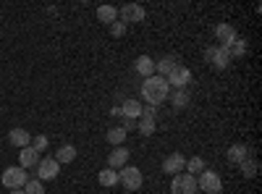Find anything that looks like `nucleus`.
I'll list each match as a JSON object with an SVG mask.
<instances>
[{
  "instance_id": "obj_1",
  "label": "nucleus",
  "mask_w": 262,
  "mask_h": 194,
  "mask_svg": "<svg viewBox=\"0 0 262 194\" xmlns=\"http://www.w3.org/2000/svg\"><path fill=\"white\" fill-rule=\"evenodd\" d=\"M168 95H170V87H168V81H165L163 76H149V79H144V84H142V100H144L147 105L158 107V105H163V102L168 100Z\"/></svg>"
},
{
  "instance_id": "obj_2",
  "label": "nucleus",
  "mask_w": 262,
  "mask_h": 194,
  "mask_svg": "<svg viewBox=\"0 0 262 194\" xmlns=\"http://www.w3.org/2000/svg\"><path fill=\"white\" fill-rule=\"evenodd\" d=\"M118 184H123L126 191H137V189H142L144 176H142V170H139V168H134V165H123V168L118 170Z\"/></svg>"
},
{
  "instance_id": "obj_3",
  "label": "nucleus",
  "mask_w": 262,
  "mask_h": 194,
  "mask_svg": "<svg viewBox=\"0 0 262 194\" xmlns=\"http://www.w3.org/2000/svg\"><path fill=\"white\" fill-rule=\"evenodd\" d=\"M205 60L210 63V66H212L215 71H226V69L231 66V55H228V50H226V48H221V45L207 48V50H205Z\"/></svg>"
},
{
  "instance_id": "obj_4",
  "label": "nucleus",
  "mask_w": 262,
  "mask_h": 194,
  "mask_svg": "<svg viewBox=\"0 0 262 194\" xmlns=\"http://www.w3.org/2000/svg\"><path fill=\"white\" fill-rule=\"evenodd\" d=\"M3 186L6 189H24V184L29 181V174L21 165H11V168H6L3 170Z\"/></svg>"
},
{
  "instance_id": "obj_5",
  "label": "nucleus",
  "mask_w": 262,
  "mask_h": 194,
  "mask_svg": "<svg viewBox=\"0 0 262 194\" xmlns=\"http://www.w3.org/2000/svg\"><path fill=\"white\" fill-rule=\"evenodd\" d=\"M196 189H202L205 194H221L223 181H221V176H217L215 170H202L200 179H196Z\"/></svg>"
},
{
  "instance_id": "obj_6",
  "label": "nucleus",
  "mask_w": 262,
  "mask_h": 194,
  "mask_svg": "<svg viewBox=\"0 0 262 194\" xmlns=\"http://www.w3.org/2000/svg\"><path fill=\"white\" fill-rule=\"evenodd\" d=\"M165 81H168L170 90H186V84L191 81V71L184 66V63H179V66L165 76Z\"/></svg>"
},
{
  "instance_id": "obj_7",
  "label": "nucleus",
  "mask_w": 262,
  "mask_h": 194,
  "mask_svg": "<svg viewBox=\"0 0 262 194\" xmlns=\"http://www.w3.org/2000/svg\"><path fill=\"white\" fill-rule=\"evenodd\" d=\"M170 191L173 194H196L200 189H196V179L194 176L179 174V176H173V181H170Z\"/></svg>"
},
{
  "instance_id": "obj_8",
  "label": "nucleus",
  "mask_w": 262,
  "mask_h": 194,
  "mask_svg": "<svg viewBox=\"0 0 262 194\" xmlns=\"http://www.w3.org/2000/svg\"><path fill=\"white\" fill-rule=\"evenodd\" d=\"M58 174H60V165H58L55 158H42V160L37 163V179H39V181L58 179Z\"/></svg>"
},
{
  "instance_id": "obj_9",
  "label": "nucleus",
  "mask_w": 262,
  "mask_h": 194,
  "mask_svg": "<svg viewBox=\"0 0 262 194\" xmlns=\"http://www.w3.org/2000/svg\"><path fill=\"white\" fill-rule=\"evenodd\" d=\"M118 21H123V24L128 27V24H142L144 21V8L142 6H137V3H126L121 11H118Z\"/></svg>"
},
{
  "instance_id": "obj_10",
  "label": "nucleus",
  "mask_w": 262,
  "mask_h": 194,
  "mask_svg": "<svg viewBox=\"0 0 262 194\" xmlns=\"http://www.w3.org/2000/svg\"><path fill=\"white\" fill-rule=\"evenodd\" d=\"M184 165H186L184 155H181V153H173V155H168V158L163 160V174L179 176V174H184Z\"/></svg>"
},
{
  "instance_id": "obj_11",
  "label": "nucleus",
  "mask_w": 262,
  "mask_h": 194,
  "mask_svg": "<svg viewBox=\"0 0 262 194\" xmlns=\"http://www.w3.org/2000/svg\"><path fill=\"white\" fill-rule=\"evenodd\" d=\"M128 158H131V153H128L126 147H113V153L107 155V168L121 170L123 165H128Z\"/></svg>"
},
{
  "instance_id": "obj_12",
  "label": "nucleus",
  "mask_w": 262,
  "mask_h": 194,
  "mask_svg": "<svg viewBox=\"0 0 262 194\" xmlns=\"http://www.w3.org/2000/svg\"><path fill=\"white\" fill-rule=\"evenodd\" d=\"M215 37H217V42H221V48H228L238 34H236V29L231 24H217L215 27Z\"/></svg>"
},
{
  "instance_id": "obj_13",
  "label": "nucleus",
  "mask_w": 262,
  "mask_h": 194,
  "mask_svg": "<svg viewBox=\"0 0 262 194\" xmlns=\"http://www.w3.org/2000/svg\"><path fill=\"white\" fill-rule=\"evenodd\" d=\"M249 155H252V149H249V144H242V142H238V144L228 147V155H226V158H228L231 163H236V165H238V163H244V160H247Z\"/></svg>"
},
{
  "instance_id": "obj_14",
  "label": "nucleus",
  "mask_w": 262,
  "mask_h": 194,
  "mask_svg": "<svg viewBox=\"0 0 262 194\" xmlns=\"http://www.w3.org/2000/svg\"><path fill=\"white\" fill-rule=\"evenodd\" d=\"M134 69H137V74H142L144 79H149V76H155V60H152L149 55H139L134 60Z\"/></svg>"
},
{
  "instance_id": "obj_15",
  "label": "nucleus",
  "mask_w": 262,
  "mask_h": 194,
  "mask_svg": "<svg viewBox=\"0 0 262 194\" xmlns=\"http://www.w3.org/2000/svg\"><path fill=\"white\" fill-rule=\"evenodd\" d=\"M8 142L13 144V147H29L32 144V137H29V132L27 128H11V134H8Z\"/></svg>"
},
{
  "instance_id": "obj_16",
  "label": "nucleus",
  "mask_w": 262,
  "mask_h": 194,
  "mask_svg": "<svg viewBox=\"0 0 262 194\" xmlns=\"http://www.w3.org/2000/svg\"><path fill=\"white\" fill-rule=\"evenodd\" d=\"M37 163H39V153L37 149H32V147H24L21 149V155H18V165L21 168H37Z\"/></svg>"
},
{
  "instance_id": "obj_17",
  "label": "nucleus",
  "mask_w": 262,
  "mask_h": 194,
  "mask_svg": "<svg viewBox=\"0 0 262 194\" xmlns=\"http://www.w3.org/2000/svg\"><path fill=\"white\" fill-rule=\"evenodd\" d=\"M176 66H179V58H176V55H165V58H160V60L155 63V71H158V76L165 79Z\"/></svg>"
},
{
  "instance_id": "obj_18",
  "label": "nucleus",
  "mask_w": 262,
  "mask_h": 194,
  "mask_svg": "<svg viewBox=\"0 0 262 194\" xmlns=\"http://www.w3.org/2000/svg\"><path fill=\"white\" fill-rule=\"evenodd\" d=\"M155 128H158L155 116H139V118H137V132H139L142 137H152V134H155Z\"/></svg>"
},
{
  "instance_id": "obj_19",
  "label": "nucleus",
  "mask_w": 262,
  "mask_h": 194,
  "mask_svg": "<svg viewBox=\"0 0 262 194\" xmlns=\"http://www.w3.org/2000/svg\"><path fill=\"white\" fill-rule=\"evenodd\" d=\"M121 116L137 121V118L142 116V102H139V100H126V102L121 105Z\"/></svg>"
},
{
  "instance_id": "obj_20",
  "label": "nucleus",
  "mask_w": 262,
  "mask_h": 194,
  "mask_svg": "<svg viewBox=\"0 0 262 194\" xmlns=\"http://www.w3.org/2000/svg\"><path fill=\"white\" fill-rule=\"evenodd\" d=\"M55 160H58V165L74 163V160H76V147H74V144H63V147H58V155H55Z\"/></svg>"
},
{
  "instance_id": "obj_21",
  "label": "nucleus",
  "mask_w": 262,
  "mask_h": 194,
  "mask_svg": "<svg viewBox=\"0 0 262 194\" xmlns=\"http://www.w3.org/2000/svg\"><path fill=\"white\" fill-rule=\"evenodd\" d=\"M97 18L102 21V24L111 27L113 21H118V8H116V6H100V8H97Z\"/></svg>"
},
{
  "instance_id": "obj_22",
  "label": "nucleus",
  "mask_w": 262,
  "mask_h": 194,
  "mask_svg": "<svg viewBox=\"0 0 262 194\" xmlns=\"http://www.w3.org/2000/svg\"><path fill=\"white\" fill-rule=\"evenodd\" d=\"M168 100L173 102V107H176V111H184V107L189 105V95H186V90H170Z\"/></svg>"
},
{
  "instance_id": "obj_23",
  "label": "nucleus",
  "mask_w": 262,
  "mask_h": 194,
  "mask_svg": "<svg viewBox=\"0 0 262 194\" xmlns=\"http://www.w3.org/2000/svg\"><path fill=\"white\" fill-rule=\"evenodd\" d=\"M126 132L121 126H113V128H107V142H111L113 147H123V142H126Z\"/></svg>"
},
{
  "instance_id": "obj_24",
  "label": "nucleus",
  "mask_w": 262,
  "mask_h": 194,
  "mask_svg": "<svg viewBox=\"0 0 262 194\" xmlns=\"http://www.w3.org/2000/svg\"><path fill=\"white\" fill-rule=\"evenodd\" d=\"M226 50H228V55H231V58H242V55L247 53V39H244V37H236Z\"/></svg>"
},
{
  "instance_id": "obj_25",
  "label": "nucleus",
  "mask_w": 262,
  "mask_h": 194,
  "mask_svg": "<svg viewBox=\"0 0 262 194\" xmlns=\"http://www.w3.org/2000/svg\"><path fill=\"white\" fill-rule=\"evenodd\" d=\"M184 168H186V174H189V176H194V179H196V176H200L202 170H205V160H202L200 155H196V158H189Z\"/></svg>"
},
{
  "instance_id": "obj_26",
  "label": "nucleus",
  "mask_w": 262,
  "mask_h": 194,
  "mask_svg": "<svg viewBox=\"0 0 262 194\" xmlns=\"http://www.w3.org/2000/svg\"><path fill=\"white\" fill-rule=\"evenodd\" d=\"M97 179H100L102 186H116V184H118V170H113V168H102Z\"/></svg>"
},
{
  "instance_id": "obj_27",
  "label": "nucleus",
  "mask_w": 262,
  "mask_h": 194,
  "mask_svg": "<svg viewBox=\"0 0 262 194\" xmlns=\"http://www.w3.org/2000/svg\"><path fill=\"white\" fill-rule=\"evenodd\" d=\"M238 165H242V176H244V179L257 176V168H259V165H257V160H254V158H247L244 163H238Z\"/></svg>"
},
{
  "instance_id": "obj_28",
  "label": "nucleus",
  "mask_w": 262,
  "mask_h": 194,
  "mask_svg": "<svg viewBox=\"0 0 262 194\" xmlns=\"http://www.w3.org/2000/svg\"><path fill=\"white\" fill-rule=\"evenodd\" d=\"M24 194H45V184H42L39 179H29L24 184Z\"/></svg>"
},
{
  "instance_id": "obj_29",
  "label": "nucleus",
  "mask_w": 262,
  "mask_h": 194,
  "mask_svg": "<svg viewBox=\"0 0 262 194\" xmlns=\"http://www.w3.org/2000/svg\"><path fill=\"white\" fill-rule=\"evenodd\" d=\"M48 144H50V139H48L45 134H37V137L32 139V149H37V153H42V149H48Z\"/></svg>"
},
{
  "instance_id": "obj_30",
  "label": "nucleus",
  "mask_w": 262,
  "mask_h": 194,
  "mask_svg": "<svg viewBox=\"0 0 262 194\" xmlns=\"http://www.w3.org/2000/svg\"><path fill=\"white\" fill-rule=\"evenodd\" d=\"M126 29H128V27L123 24V21H113V24H111V34H113V37H123Z\"/></svg>"
},
{
  "instance_id": "obj_31",
  "label": "nucleus",
  "mask_w": 262,
  "mask_h": 194,
  "mask_svg": "<svg viewBox=\"0 0 262 194\" xmlns=\"http://www.w3.org/2000/svg\"><path fill=\"white\" fill-rule=\"evenodd\" d=\"M121 128H123L126 134H128L131 128H137V121H131V118H123V126H121Z\"/></svg>"
},
{
  "instance_id": "obj_32",
  "label": "nucleus",
  "mask_w": 262,
  "mask_h": 194,
  "mask_svg": "<svg viewBox=\"0 0 262 194\" xmlns=\"http://www.w3.org/2000/svg\"><path fill=\"white\" fill-rule=\"evenodd\" d=\"M8 194H24V189H11Z\"/></svg>"
}]
</instances>
